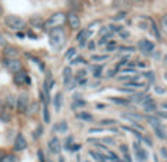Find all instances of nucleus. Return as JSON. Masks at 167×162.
<instances>
[{
	"instance_id": "f257e3e1",
	"label": "nucleus",
	"mask_w": 167,
	"mask_h": 162,
	"mask_svg": "<svg viewBox=\"0 0 167 162\" xmlns=\"http://www.w3.org/2000/svg\"><path fill=\"white\" fill-rule=\"evenodd\" d=\"M50 45L54 50H62V47L65 45V41H66V34L62 28H54L50 29Z\"/></svg>"
},
{
	"instance_id": "f03ea898",
	"label": "nucleus",
	"mask_w": 167,
	"mask_h": 162,
	"mask_svg": "<svg viewBox=\"0 0 167 162\" xmlns=\"http://www.w3.org/2000/svg\"><path fill=\"white\" fill-rule=\"evenodd\" d=\"M66 22V15L57 12V13H53L46 22H44V28L46 29H54V28H62Z\"/></svg>"
},
{
	"instance_id": "7ed1b4c3",
	"label": "nucleus",
	"mask_w": 167,
	"mask_h": 162,
	"mask_svg": "<svg viewBox=\"0 0 167 162\" xmlns=\"http://www.w3.org/2000/svg\"><path fill=\"white\" fill-rule=\"evenodd\" d=\"M5 24H6V26H9L10 29L19 31V29H24V26H25V21H24L22 18L15 16V15H9V16L5 18Z\"/></svg>"
},
{
	"instance_id": "20e7f679",
	"label": "nucleus",
	"mask_w": 167,
	"mask_h": 162,
	"mask_svg": "<svg viewBox=\"0 0 167 162\" xmlns=\"http://www.w3.org/2000/svg\"><path fill=\"white\" fill-rule=\"evenodd\" d=\"M28 102H29V99H28V95H26V94L18 95V98H16L18 113H26V110H28Z\"/></svg>"
},
{
	"instance_id": "39448f33",
	"label": "nucleus",
	"mask_w": 167,
	"mask_h": 162,
	"mask_svg": "<svg viewBox=\"0 0 167 162\" xmlns=\"http://www.w3.org/2000/svg\"><path fill=\"white\" fill-rule=\"evenodd\" d=\"M5 64H6L9 72H12V73H16L19 70H22V63L18 58H9V60H6Z\"/></svg>"
},
{
	"instance_id": "423d86ee",
	"label": "nucleus",
	"mask_w": 167,
	"mask_h": 162,
	"mask_svg": "<svg viewBox=\"0 0 167 162\" xmlns=\"http://www.w3.org/2000/svg\"><path fill=\"white\" fill-rule=\"evenodd\" d=\"M66 21L67 24H69V26L72 28V29H79V25H81V22H79V16H78V13H75V12H70V13H67L66 15Z\"/></svg>"
},
{
	"instance_id": "0eeeda50",
	"label": "nucleus",
	"mask_w": 167,
	"mask_h": 162,
	"mask_svg": "<svg viewBox=\"0 0 167 162\" xmlns=\"http://www.w3.org/2000/svg\"><path fill=\"white\" fill-rule=\"evenodd\" d=\"M139 50H141L145 56H150L151 53L154 51V44L148 40H141L139 41Z\"/></svg>"
},
{
	"instance_id": "6e6552de",
	"label": "nucleus",
	"mask_w": 167,
	"mask_h": 162,
	"mask_svg": "<svg viewBox=\"0 0 167 162\" xmlns=\"http://www.w3.org/2000/svg\"><path fill=\"white\" fill-rule=\"evenodd\" d=\"M13 82H15L16 85H19V86H22L24 83H29V78H28V74H26L24 70H19V72L15 73Z\"/></svg>"
},
{
	"instance_id": "1a4fd4ad",
	"label": "nucleus",
	"mask_w": 167,
	"mask_h": 162,
	"mask_svg": "<svg viewBox=\"0 0 167 162\" xmlns=\"http://www.w3.org/2000/svg\"><path fill=\"white\" fill-rule=\"evenodd\" d=\"M142 104H144V110H145V113H154V111H155V108H157L155 102L151 99L150 95H145L144 101H142Z\"/></svg>"
},
{
	"instance_id": "9d476101",
	"label": "nucleus",
	"mask_w": 167,
	"mask_h": 162,
	"mask_svg": "<svg viewBox=\"0 0 167 162\" xmlns=\"http://www.w3.org/2000/svg\"><path fill=\"white\" fill-rule=\"evenodd\" d=\"M122 117L126 118V120H129V121H142L144 120V117H142L139 113H136V111H128V113H122Z\"/></svg>"
},
{
	"instance_id": "9b49d317",
	"label": "nucleus",
	"mask_w": 167,
	"mask_h": 162,
	"mask_svg": "<svg viewBox=\"0 0 167 162\" xmlns=\"http://www.w3.org/2000/svg\"><path fill=\"white\" fill-rule=\"evenodd\" d=\"M49 149H50V152L53 155H59V154H60L62 146H60V142H59L57 137H51L50 139V142H49Z\"/></svg>"
},
{
	"instance_id": "f8f14e48",
	"label": "nucleus",
	"mask_w": 167,
	"mask_h": 162,
	"mask_svg": "<svg viewBox=\"0 0 167 162\" xmlns=\"http://www.w3.org/2000/svg\"><path fill=\"white\" fill-rule=\"evenodd\" d=\"M13 147H15V150H24L26 147V140L24 137V134L18 133L16 139H15V143H13Z\"/></svg>"
},
{
	"instance_id": "ddd939ff",
	"label": "nucleus",
	"mask_w": 167,
	"mask_h": 162,
	"mask_svg": "<svg viewBox=\"0 0 167 162\" xmlns=\"http://www.w3.org/2000/svg\"><path fill=\"white\" fill-rule=\"evenodd\" d=\"M90 35H91V32H90L88 29H84V31H81V32L78 34L76 40H78V42H79V45H81V47H85V44H87V40L90 38Z\"/></svg>"
},
{
	"instance_id": "4468645a",
	"label": "nucleus",
	"mask_w": 167,
	"mask_h": 162,
	"mask_svg": "<svg viewBox=\"0 0 167 162\" xmlns=\"http://www.w3.org/2000/svg\"><path fill=\"white\" fill-rule=\"evenodd\" d=\"M5 56H6V58H16L18 50L15 47H5Z\"/></svg>"
},
{
	"instance_id": "2eb2a0df",
	"label": "nucleus",
	"mask_w": 167,
	"mask_h": 162,
	"mask_svg": "<svg viewBox=\"0 0 167 162\" xmlns=\"http://www.w3.org/2000/svg\"><path fill=\"white\" fill-rule=\"evenodd\" d=\"M135 156H136L138 162H145V159H147V152H145L144 149H141V147H138V149L135 150Z\"/></svg>"
},
{
	"instance_id": "dca6fc26",
	"label": "nucleus",
	"mask_w": 167,
	"mask_h": 162,
	"mask_svg": "<svg viewBox=\"0 0 167 162\" xmlns=\"http://www.w3.org/2000/svg\"><path fill=\"white\" fill-rule=\"evenodd\" d=\"M154 130H155V134H157L161 140H166L167 139V134H166V131H164V129L161 127V124L157 126V127H154Z\"/></svg>"
},
{
	"instance_id": "f3484780",
	"label": "nucleus",
	"mask_w": 167,
	"mask_h": 162,
	"mask_svg": "<svg viewBox=\"0 0 167 162\" xmlns=\"http://www.w3.org/2000/svg\"><path fill=\"white\" fill-rule=\"evenodd\" d=\"M54 108H56V111H60V108H62V92H57L54 97Z\"/></svg>"
},
{
	"instance_id": "a211bd4d",
	"label": "nucleus",
	"mask_w": 167,
	"mask_h": 162,
	"mask_svg": "<svg viewBox=\"0 0 167 162\" xmlns=\"http://www.w3.org/2000/svg\"><path fill=\"white\" fill-rule=\"evenodd\" d=\"M72 79V69L70 67H65L63 69V82L66 83L67 81H70Z\"/></svg>"
},
{
	"instance_id": "6ab92c4d",
	"label": "nucleus",
	"mask_w": 167,
	"mask_h": 162,
	"mask_svg": "<svg viewBox=\"0 0 167 162\" xmlns=\"http://www.w3.org/2000/svg\"><path fill=\"white\" fill-rule=\"evenodd\" d=\"M144 98H145V94H135V95L131 97L129 101H132V102H135V104H139V102L144 101Z\"/></svg>"
},
{
	"instance_id": "aec40b11",
	"label": "nucleus",
	"mask_w": 167,
	"mask_h": 162,
	"mask_svg": "<svg viewBox=\"0 0 167 162\" xmlns=\"http://www.w3.org/2000/svg\"><path fill=\"white\" fill-rule=\"evenodd\" d=\"M16 161V156L12 154H5L0 158V162H15Z\"/></svg>"
},
{
	"instance_id": "412c9836",
	"label": "nucleus",
	"mask_w": 167,
	"mask_h": 162,
	"mask_svg": "<svg viewBox=\"0 0 167 162\" xmlns=\"http://www.w3.org/2000/svg\"><path fill=\"white\" fill-rule=\"evenodd\" d=\"M56 130H57L59 133H66L67 130V123L63 120V121H60L59 124H56Z\"/></svg>"
},
{
	"instance_id": "4be33fe9",
	"label": "nucleus",
	"mask_w": 167,
	"mask_h": 162,
	"mask_svg": "<svg viewBox=\"0 0 167 162\" xmlns=\"http://www.w3.org/2000/svg\"><path fill=\"white\" fill-rule=\"evenodd\" d=\"M107 58H109L107 54H104V56H101V54H94V56H91L92 61H106Z\"/></svg>"
},
{
	"instance_id": "5701e85b",
	"label": "nucleus",
	"mask_w": 167,
	"mask_h": 162,
	"mask_svg": "<svg viewBox=\"0 0 167 162\" xmlns=\"http://www.w3.org/2000/svg\"><path fill=\"white\" fill-rule=\"evenodd\" d=\"M76 117L81 118V120H85V121H91L92 120V115L91 114H88V113H79Z\"/></svg>"
},
{
	"instance_id": "b1692460",
	"label": "nucleus",
	"mask_w": 167,
	"mask_h": 162,
	"mask_svg": "<svg viewBox=\"0 0 167 162\" xmlns=\"http://www.w3.org/2000/svg\"><path fill=\"white\" fill-rule=\"evenodd\" d=\"M79 107H85V101L76 98L75 101H73V104H72V108H79Z\"/></svg>"
},
{
	"instance_id": "393cba45",
	"label": "nucleus",
	"mask_w": 167,
	"mask_h": 162,
	"mask_svg": "<svg viewBox=\"0 0 167 162\" xmlns=\"http://www.w3.org/2000/svg\"><path fill=\"white\" fill-rule=\"evenodd\" d=\"M147 120L150 121V124L152 126V127H157V126H160V120H158V118H155V117H147Z\"/></svg>"
},
{
	"instance_id": "a878e982",
	"label": "nucleus",
	"mask_w": 167,
	"mask_h": 162,
	"mask_svg": "<svg viewBox=\"0 0 167 162\" xmlns=\"http://www.w3.org/2000/svg\"><path fill=\"white\" fill-rule=\"evenodd\" d=\"M90 155H91V156H92V158H94V159H95L97 162H103V155H101V154H97V152L91 150V152H90Z\"/></svg>"
},
{
	"instance_id": "bb28decb",
	"label": "nucleus",
	"mask_w": 167,
	"mask_h": 162,
	"mask_svg": "<svg viewBox=\"0 0 167 162\" xmlns=\"http://www.w3.org/2000/svg\"><path fill=\"white\" fill-rule=\"evenodd\" d=\"M91 70L94 72V76H95V78H100V74H101V66H92Z\"/></svg>"
},
{
	"instance_id": "cd10ccee",
	"label": "nucleus",
	"mask_w": 167,
	"mask_h": 162,
	"mask_svg": "<svg viewBox=\"0 0 167 162\" xmlns=\"http://www.w3.org/2000/svg\"><path fill=\"white\" fill-rule=\"evenodd\" d=\"M75 54H76V50L75 48H69V50H67V53L65 54V58H66V60H70V58L75 56Z\"/></svg>"
},
{
	"instance_id": "c85d7f7f",
	"label": "nucleus",
	"mask_w": 167,
	"mask_h": 162,
	"mask_svg": "<svg viewBox=\"0 0 167 162\" xmlns=\"http://www.w3.org/2000/svg\"><path fill=\"white\" fill-rule=\"evenodd\" d=\"M43 114H44V121H46V123H50V113H49V108H47V105L44 107V110H43Z\"/></svg>"
},
{
	"instance_id": "c756f323",
	"label": "nucleus",
	"mask_w": 167,
	"mask_h": 162,
	"mask_svg": "<svg viewBox=\"0 0 167 162\" xmlns=\"http://www.w3.org/2000/svg\"><path fill=\"white\" fill-rule=\"evenodd\" d=\"M109 99L113 101V102H116V104H128L129 102V99H120V98H114V97L109 98Z\"/></svg>"
},
{
	"instance_id": "7c9ffc66",
	"label": "nucleus",
	"mask_w": 167,
	"mask_h": 162,
	"mask_svg": "<svg viewBox=\"0 0 167 162\" xmlns=\"http://www.w3.org/2000/svg\"><path fill=\"white\" fill-rule=\"evenodd\" d=\"M109 32H111L109 29V26H104V28H101L100 29V32H98V35H100V38L101 37H106V35H110Z\"/></svg>"
},
{
	"instance_id": "2f4dec72",
	"label": "nucleus",
	"mask_w": 167,
	"mask_h": 162,
	"mask_svg": "<svg viewBox=\"0 0 167 162\" xmlns=\"http://www.w3.org/2000/svg\"><path fill=\"white\" fill-rule=\"evenodd\" d=\"M161 29H163V31L167 34V13L163 18H161Z\"/></svg>"
},
{
	"instance_id": "473e14b6",
	"label": "nucleus",
	"mask_w": 167,
	"mask_h": 162,
	"mask_svg": "<svg viewBox=\"0 0 167 162\" xmlns=\"http://www.w3.org/2000/svg\"><path fill=\"white\" fill-rule=\"evenodd\" d=\"M29 22H31V25H34V26H40V25L43 24V21L40 19V18H32Z\"/></svg>"
},
{
	"instance_id": "72a5a7b5",
	"label": "nucleus",
	"mask_w": 167,
	"mask_h": 162,
	"mask_svg": "<svg viewBox=\"0 0 167 162\" xmlns=\"http://www.w3.org/2000/svg\"><path fill=\"white\" fill-rule=\"evenodd\" d=\"M110 37H111V34H110V35H106V37H101L100 41H98V44H100V45L107 44V42H109V40H110Z\"/></svg>"
},
{
	"instance_id": "f704fd0d",
	"label": "nucleus",
	"mask_w": 167,
	"mask_h": 162,
	"mask_svg": "<svg viewBox=\"0 0 167 162\" xmlns=\"http://www.w3.org/2000/svg\"><path fill=\"white\" fill-rule=\"evenodd\" d=\"M67 86V89H73L75 88V85H76V81H73V79H70V81H67L66 83H65Z\"/></svg>"
},
{
	"instance_id": "c9c22d12",
	"label": "nucleus",
	"mask_w": 167,
	"mask_h": 162,
	"mask_svg": "<svg viewBox=\"0 0 167 162\" xmlns=\"http://www.w3.org/2000/svg\"><path fill=\"white\" fill-rule=\"evenodd\" d=\"M113 124H116L114 120H103L101 121V126H113Z\"/></svg>"
},
{
	"instance_id": "e433bc0d",
	"label": "nucleus",
	"mask_w": 167,
	"mask_h": 162,
	"mask_svg": "<svg viewBox=\"0 0 167 162\" xmlns=\"http://www.w3.org/2000/svg\"><path fill=\"white\" fill-rule=\"evenodd\" d=\"M13 104H15V98L12 97V95H9V97H8V107H9V108H12Z\"/></svg>"
},
{
	"instance_id": "4c0bfd02",
	"label": "nucleus",
	"mask_w": 167,
	"mask_h": 162,
	"mask_svg": "<svg viewBox=\"0 0 167 162\" xmlns=\"http://www.w3.org/2000/svg\"><path fill=\"white\" fill-rule=\"evenodd\" d=\"M37 108H38V104H32V105H31V111H28V114H29V115H34V114L37 113Z\"/></svg>"
},
{
	"instance_id": "58836bf2",
	"label": "nucleus",
	"mask_w": 167,
	"mask_h": 162,
	"mask_svg": "<svg viewBox=\"0 0 167 162\" xmlns=\"http://www.w3.org/2000/svg\"><path fill=\"white\" fill-rule=\"evenodd\" d=\"M155 92L160 94V95H163V94L166 92V89H164V88H161V86H155Z\"/></svg>"
},
{
	"instance_id": "ea45409f",
	"label": "nucleus",
	"mask_w": 167,
	"mask_h": 162,
	"mask_svg": "<svg viewBox=\"0 0 167 162\" xmlns=\"http://www.w3.org/2000/svg\"><path fill=\"white\" fill-rule=\"evenodd\" d=\"M0 118H2V120H3V121H5V123H8L9 120H10V117H9L8 114H5V113H3V114H2V115H0Z\"/></svg>"
},
{
	"instance_id": "a19ab883",
	"label": "nucleus",
	"mask_w": 167,
	"mask_h": 162,
	"mask_svg": "<svg viewBox=\"0 0 167 162\" xmlns=\"http://www.w3.org/2000/svg\"><path fill=\"white\" fill-rule=\"evenodd\" d=\"M120 51H126V53H131V51H135L134 47H122Z\"/></svg>"
},
{
	"instance_id": "79ce46f5",
	"label": "nucleus",
	"mask_w": 167,
	"mask_h": 162,
	"mask_svg": "<svg viewBox=\"0 0 167 162\" xmlns=\"http://www.w3.org/2000/svg\"><path fill=\"white\" fill-rule=\"evenodd\" d=\"M157 115H158L160 118H167V111H158Z\"/></svg>"
},
{
	"instance_id": "37998d69",
	"label": "nucleus",
	"mask_w": 167,
	"mask_h": 162,
	"mask_svg": "<svg viewBox=\"0 0 167 162\" xmlns=\"http://www.w3.org/2000/svg\"><path fill=\"white\" fill-rule=\"evenodd\" d=\"M0 45H6V38L3 37L2 32H0Z\"/></svg>"
},
{
	"instance_id": "c03bdc74",
	"label": "nucleus",
	"mask_w": 167,
	"mask_h": 162,
	"mask_svg": "<svg viewBox=\"0 0 167 162\" xmlns=\"http://www.w3.org/2000/svg\"><path fill=\"white\" fill-rule=\"evenodd\" d=\"M76 63H84V58H81V57L73 58V60H72V64H76Z\"/></svg>"
},
{
	"instance_id": "a18cd8bd",
	"label": "nucleus",
	"mask_w": 167,
	"mask_h": 162,
	"mask_svg": "<svg viewBox=\"0 0 167 162\" xmlns=\"http://www.w3.org/2000/svg\"><path fill=\"white\" fill-rule=\"evenodd\" d=\"M85 70H81V72H78V76H76V81H78V79H81V78H84V76H85Z\"/></svg>"
},
{
	"instance_id": "49530a36",
	"label": "nucleus",
	"mask_w": 167,
	"mask_h": 162,
	"mask_svg": "<svg viewBox=\"0 0 167 162\" xmlns=\"http://www.w3.org/2000/svg\"><path fill=\"white\" fill-rule=\"evenodd\" d=\"M114 48H116V42H110L109 45H107V50H109V51L110 50H114Z\"/></svg>"
},
{
	"instance_id": "de8ad7c7",
	"label": "nucleus",
	"mask_w": 167,
	"mask_h": 162,
	"mask_svg": "<svg viewBox=\"0 0 167 162\" xmlns=\"http://www.w3.org/2000/svg\"><path fill=\"white\" fill-rule=\"evenodd\" d=\"M142 139H144V142H145V143H147L148 146H152V142H151L150 137H142Z\"/></svg>"
},
{
	"instance_id": "09e8293b",
	"label": "nucleus",
	"mask_w": 167,
	"mask_h": 162,
	"mask_svg": "<svg viewBox=\"0 0 167 162\" xmlns=\"http://www.w3.org/2000/svg\"><path fill=\"white\" fill-rule=\"evenodd\" d=\"M120 37H123V38H128V37H129V32H128V31H120Z\"/></svg>"
},
{
	"instance_id": "8fccbe9b",
	"label": "nucleus",
	"mask_w": 167,
	"mask_h": 162,
	"mask_svg": "<svg viewBox=\"0 0 167 162\" xmlns=\"http://www.w3.org/2000/svg\"><path fill=\"white\" fill-rule=\"evenodd\" d=\"M41 133H43V127H38V130H37V133L34 134V137H38V136H40Z\"/></svg>"
},
{
	"instance_id": "3c124183",
	"label": "nucleus",
	"mask_w": 167,
	"mask_h": 162,
	"mask_svg": "<svg viewBox=\"0 0 167 162\" xmlns=\"http://www.w3.org/2000/svg\"><path fill=\"white\" fill-rule=\"evenodd\" d=\"M103 162H114L111 158H109V156H103Z\"/></svg>"
},
{
	"instance_id": "603ef678",
	"label": "nucleus",
	"mask_w": 167,
	"mask_h": 162,
	"mask_svg": "<svg viewBox=\"0 0 167 162\" xmlns=\"http://www.w3.org/2000/svg\"><path fill=\"white\" fill-rule=\"evenodd\" d=\"M38 158H40V161L44 162V155H43V150H38Z\"/></svg>"
},
{
	"instance_id": "864d4df0",
	"label": "nucleus",
	"mask_w": 167,
	"mask_h": 162,
	"mask_svg": "<svg viewBox=\"0 0 167 162\" xmlns=\"http://www.w3.org/2000/svg\"><path fill=\"white\" fill-rule=\"evenodd\" d=\"M103 142H106V143H111V145H113V140H111L110 137H104L103 139Z\"/></svg>"
},
{
	"instance_id": "5fc2aeb1",
	"label": "nucleus",
	"mask_w": 167,
	"mask_h": 162,
	"mask_svg": "<svg viewBox=\"0 0 167 162\" xmlns=\"http://www.w3.org/2000/svg\"><path fill=\"white\" fill-rule=\"evenodd\" d=\"M94 47H95L94 41H90V44H88V48H90V50H94Z\"/></svg>"
},
{
	"instance_id": "6e6d98bb",
	"label": "nucleus",
	"mask_w": 167,
	"mask_h": 162,
	"mask_svg": "<svg viewBox=\"0 0 167 162\" xmlns=\"http://www.w3.org/2000/svg\"><path fill=\"white\" fill-rule=\"evenodd\" d=\"M90 131H91V133H98V131H101V129H95V127H94V129H90Z\"/></svg>"
},
{
	"instance_id": "4d7b16f0",
	"label": "nucleus",
	"mask_w": 167,
	"mask_h": 162,
	"mask_svg": "<svg viewBox=\"0 0 167 162\" xmlns=\"http://www.w3.org/2000/svg\"><path fill=\"white\" fill-rule=\"evenodd\" d=\"M2 13H3V8H2V5H0V16H2Z\"/></svg>"
},
{
	"instance_id": "13d9d810",
	"label": "nucleus",
	"mask_w": 167,
	"mask_h": 162,
	"mask_svg": "<svg viewBox=\"0 0 167 162\" xmlns=\"http://www.w3.org/2000/svg\"><path fill=\"white\" fill-rule=\"evenodd\" d=\"M161 107H163V108H167V102H164V104H161Z\"/></svg>"
},
{
	"instance_id": "bf43d9fd",
	"label": "nucleus",
	"mask_w": 167,
	"mask_h": 162,
	"mask_svg": "<svg viewBox=\"0 0 167 162\" xmlns=\"http://www.w3.org/2000/svg\"><path fill=\"white\" fill-rule=\"evenodd\" d=\"M3 155H5V152H3V150H0V158H2Z\"/></svg>"
},
{
	"instance_id": "052dcab7",
	"label": "nucleus",
	"mask_w": 167,
	"mask_h": 162,
	"mask_svg": "<svg viewBox=\"0 0 167 162\" xmlns=\"http://www.w3.org/2000/svg\"><path fill=\"white\" fill-rule=\"evenodd\" d=\"M59 162H65V161H63V158H60V159H59Z\"/></svg>"
},
{
	"instance_id": "680f3d73",
	"label": "nucleus",
	"mask_w": 167,
	"mask_h": 162,
	"mask_svg": "<svg viewBox=\"0 0 167 162\" xmlns=\"http://www.w3.org/2000/svg\"><path fill=\"white\" fill-rule=\"evenodd\" d=\"M164 78H166V81H167V72H166V74H164Z\"/></svg>"
},
{
	"instance_id": "e2e57ef3",
	"label": "nucleus",
	"mask_w": 167,
	"mask_h": 162,
	"mask_svg": "<svg viewBox=\"0 0 167 162\" xmlns=\"http://www.w3.org/2000/svg\"><path fill=\"white\" fill-rule=\"evenodd\" d=\"M131 2H139V0H131Z\"/></svg>"
},
{
	"instance_id": "0e129e2a",
	"label": "nucleus",
	"mask_w": 167,
	"mask_h": 162,
	"mask_svg": "<svg viewBox=\"0 0 167 162\" xmlns=\"http://www.w3.org/2000/svg\"><path fill=\"white\" fill-rule=\"evenodd\" d=\"M85 162H88V161H85Z\"/></svg>"
}]
</instances>
